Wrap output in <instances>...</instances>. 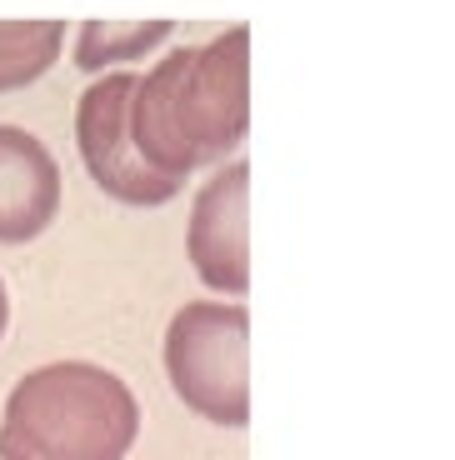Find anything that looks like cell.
Listing matches in <instances>:
<instances>
[{
	"label": "cell",
	"mask_w": 455,
	"mask_h": 460,
	"mask_svg": "<svg viewBox=\"0 0 455 460\" xmlns=\"http://www.w3.org/2000/svg\"><path fill=\"white\" fill-rule=\"evenodd\" d=\"M126 126L136 155L175 185L201 165H220L251 126V25L171 50L130 85Z\"/></svg>",
	"instance_id": "6da1fadb"
},
{
	"label": "cell",
	"mask_w": 455,
	"mask_h": 460,
	"mask_svg": "<svg viewBox=\"0 0 455 460\" xmlns=\"http://www.w3.org/2000/svg\"><path fill=\"white\" fill-rule=\"evenodd\" d=\"M140 405L115 370L56 360L15 380L0 415V460H126Z\"/></svg>",
	"instance_id": "7a4b0ae2"
},
{
	"label": "cell",
	"mask_w": 455,
	"mask_h": 460,
	"mask_svg": "<svg viewBox=\"0 0 455 460\" xmlns=\"http://www.w3.org/2000/svg\"><path fill=\"white\" fill-rule=\"evenodd\" d=\"M251 315L245 305L191 300L165 331V376L181 405L210 426L251 420Z\"/></svg>",
	"instance_id": "3957f363"
},
{
	"label": "cell",
	"mask_w": 455,
	"mask_h": 460,
	"mask_svg": "<svg viewBox=\"0 0 455 460\" xmlns=\"http://www.w3.org/2000/svg\"><path fill=\"white\" fill-rule=\"evenodd\" d=\"M130 85H136V75H101L95 85H85V95L76 105V146L91 181L105 196L120 200V206L150 210V206L175 200L181 185L156 175L130 146V126H126Z\"/></svg>",
	"instance_id": "277c9868"
},
{
	"label": "cell",
	"mask_w": 455,
	"mask_h": 460,
	"mask_svg": "<svg viewBox=\"0 0 455 460\" xmlns=\"http://www.w3.org/2000/svg\"><path fill=\"white\" fill-rule=\"evenodd\" d=\"M251 165L236 161L205 181L185 226V255L205 286L245 296L251 290Z\"/></svg>",
	"instance_id": "5b68a950"
},
{
	"label": "cell",
	"mask_w": 455,
	"mask_h": 460,
	"mask_svg": "<svg viewBox=\"0 0 455 460\" xmlns=\"http://www.w3.org/2000/svg\"><path fill=\"white\" fill-rule=\"evenodd\" d=\"M60 210V165L21 126H0V245H31Z\"/></svg>",
	"instance_id": "8992f818"
},
{
	"label": "cell",
	"mask_w": 455,
	"mask_h": 460,
	"mask_svg": "<svg viewBox=\"0 0 455 460\" xmlns=\"http://www.w3.org/2000/svg\"><path fill=\"white\" fill-rule=\"evenodd\" d=\"M60 21H0V95L25 91L60 60Z\"/></svg>",
	"instance_id": "52a82bcc"
},
{
	"label": "cell",
	"mask_w": 455,
	"mask_h": 460,
	"mask_svg": "<svg viewBox=\"0 0 455 460\" xmlns=\"http://www.w3.org/2000/svg\"><path fill=\"white\" fill-rule=\"evenodd\" d=\"M171 35V21H85L76 40L80 70H105L115 60H140Z\"/></svg>",
	"instance_id": "ba28073f"
},
{
	"label": "cell",
	"mask_w": 455,
	"mask_h": 460,
	"mask_svg": "<svg viewBox=\"0 0 455 460\" xmlns=\"http://www.w3.org/2000/svg\"><path fill=\"white\" fill-rule=\"evenodd\" d=\"M5 321H11V296H5V286H0V335H5Z\"/></svg>",
	"instance_id": "9c48e42d"
}]
</instances>
